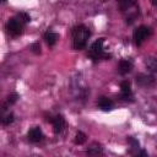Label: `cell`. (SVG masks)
<instances>
[{
  "label": "cell",
  "instance_id": "1",
  "mask_svg": "<svg viewBox=\"0 0 157 157\" xmlns=\"http://www.w3.org/2000/svg\"><path fill=\"white\" fill-rule=\"evenodd\" d=\"M90 37H91V32L86 26L78 25V26L74 27L72 28V47H74V49H76V50L85 49Z\"/></svg>",
  "mask_w": 157,
  "mask_h": 157
},
{
  "label": "cell",
  "instance_id": "2",
  "mask_svg": "<svg viewBox=\"0 0 157 157\" xmlns=\"http://www.w3.org/2000/svg\"><path fill=\"white\" fill-rule=\"evenodd\" d=\"M103 43H104V38H99L96 42H93L92 45H91V48H90L88 55H90V58L94 63L98 61V60H101V59H108L110 56L109 54L104 53V50H103Z\"/></svg>",
  "mask_w": 157,
  "mask_h": 157
},
{
  "label": "cell",
  "instance_id": "3",
  "mask_svg": "<svg viewBox=\"0 0 157 157\" xmlns=\"http://www.w3.org/2000/svg\"><path fill=\"white\" fill-rule=\"evenodd\" d=\"M26 22L23 20H21L20 16H16V17H12L7 21L6 23V32L12 36V37H18L20 34H22L23 32V27H25Z\"/></svg>",
  "mask_w": 157,
  "mask_h": 157
},
{
  "label": "cell",
  "instance_id": "4",
  "mask_svg": "<svg viewBox=\"0 0 157 157\" xmlns=\"http://www.w3.org/2000/svg\"><path fill=\"white\" fill-rule=\"evenodd\" d=\"M152 34V29L147 26H139L137 28H135L134 33H132V38L136 45H141L144 40H146Z\"/></svg>",
  "mask_w": 157,
  "mask_h": 157
},
{
  "label": "cell",
  "instance_id": "5",
  "mask_svg": "<svg viewBox=\"0 0 157 157\" xmlns=\"http://www.w3.org/2000/svg\"><path fill=\"white\" fill-rule=\"evenodd\" d=\"M27 137H28V140H29L31 142H33V144H37V142H40V141L43 140L44 135H43L42 130H40L38 126H34V128H32V129L28 131V134H27Z\"/></svg>",
  "mask_w": 157,
  "mask_h": 157
},
{
  "label": "cell",
  "instance_id": "6",
  "mask_svg": "<svg viewBox=\"0 0 157 157\" xmlns=\"http://www.w3.org/2000/svg\"><path fill=\"white\" fill-rule=\"evenodd\" d=\"M120 92H121V99L124 101H128L132 97V92H131V86H130V82L129 81H123L120 83Z\"/></svg>",
  "mask_w": 157,
  "mask_h": 157
},
{
  "label": "cell",
  "instance_id": "7",
  "mask_svg": "<svg viewBox=\"0 0 157 157\" xmlns=\"http://www.w3.org/2000/svg\"><path fill=\"white\" fill-rule=\"evenodd\" d=\"M153 82H155L153 76H150V75H142V74L139 75V76H136V83L140 85V86H142V87H148V86L153 85Z\"/></svg>",
  "mask_w": 157,
  "mask_h": 157
},
{
  "label": "cell",
  "instance_id": "8",
  "mask_svg": "<svg viewBox=\"0 0 157 157\" xmlns=\"http://www.w3.org/2000/svg\"><path fill=\"white\" fill-rule=\"evenodd\" d=\"M52 124H53V126H54V132H55V134H59V132L63 131V129H64V126H65V120H64L63 115H59V114H58V115H55V117L53 118Z\"/></svg>",
  "mask_w": 157,
  "mask_h": 157
},
{
  "label": "cell",
  "instance_id": "9",
  "mask_svg": "<svg viewBox=\"0 0 157 157\" xmlns=\"http://www.w3.org/2000/svg\"><path fill=\"white\" fill-rule=\"evenodd\" d=\"M98 107L102 109V110H104V112H108V110H112L113 108H114V103H113V101L112 99H109V98H107V97H101L99 99H98Z\"/></svg>",
  "mask_w": 157,
  "mask_h": 157
},
{
  "label": "cell",
  "instance_id": "10",
  "mask_svg": "<svg viewBox=\"0 0 157 157\" xmlns=\"http://www.w3.org/2000/svg\"><path fill=\"white\" fill-rule=\"evenodd\" d=\"M131 69H132L131 61H129V60H120L119 66H118V70H119L120 75H126L128 72L131 71Z\"/></svg>",
  "mask_w": 157,
  "mask_h": 157
},
{
  "label": "cell",
  "instance_id": "11",
  "mask_svg": "<svg viewBox=\"0 0 157 157\" xmlns=\"http://www.w3.org/2000/svg\"><path fill=\"white\" fill-rule=\"evenodd\" d=\"M117 2H118V6L121 12L130 10L132 6L136 5V0H117Z\"/></svg>",
  "mask_w": 157,
  "mask_h": 157
},
{
  "label": "cell",
  "instance_id": "12",
  "mask_svg": "<svg viewBox=\"0 0 157 157\" xmlns=\"http://www.w3.org/2000/svg\"><path fill=\"white\" fill-rule=\"evenodd\" d=\"M58 38H59V36H58L56 33H54V32H50V31L45 32V34H44V39H45V42H47V44H48L49 47L54 45V44L56 43Z\"/></svg>",
  "mask_w": 157,
  "mask_h": 157
},
{
  "label": "cell",
  "instance_id": "13",
  "mask_svg": "<svg viewBox=\"0 0 157 157\" xmlns=\"http://www.w3.org/2000/svg\"><path fill=\"white\" fill-rule=\"evenodd\" d=\"M86 140H87V136L85 132H82V131L76 132V135H75V144L76 145H82L86 142Z\"/></svg>",
  "mask_w": 157,
  "mask_h": 157
},
{
  "label": "cell",
  "instance_id": "14",
  "mask_svg": "<svg viewBox=\"0 0 157 157\" xmlns=\"http://www.w3.org/2000/svg\"><path fill=\"white\" fill-rule=\"evenodd\" d=\"M146 65L151 71H157V59L155 58H148L146 60Z\"/></svg>",
  "mask_w": 157,
  "mask_h": 157
},
{
  "label": "cell",
  "instance_id": "15",
  "mask_svg": "<svg viewBox=\"0 0 157 157\" xmlns=\"http://www.w3.org/2000/svg\"><path fill=\"white\" fill-rule=\"evenodd\" d=\"M87 153L88 155H102V147L99 145H93L92 147L88 148Z\"/></svg>",
  "mask_w": 157,
  "mask_h": 157
},
{
  "label": "cell",
  "instance_id": "16",
  "mask_svg": "<svg viewBox=\"0 0 157 157\" xmlns=\"http://www.w3.org/2000/svg\"><path fill=\"white\" fill-rule=\"evenodd\" d=\"M12 121H13V114L12 113H9L7 115H5L2 118V124L4 125H10Z\"/></svg>",
  "mask_w": 157,
  "mask_h": 157
},
{
  "label": "cell",
  "instance_id": "17",
  "mask_svg": "<svg viewBox=\"0 0 157 157\" xmlns=\"http://www.w3.org/2000/svg\"><path fill=\"white\" fill-rule=\"evenodd\" d=\"M31 49H32V52L34 54H40V45H39V43H33L31 45Z\"/></svg>",
  "mask_w": 157,
  "mask_h": 157
},
{
  "label": "cell",
  "instance_id": "18",
  "mask_svg": "<svg viewBox=\"0 0 157 157\" xmlns=\"http://www.w3.org/2000/svg\"><path fill=\"white\" fill-rule=\"evenodd\" d=\"M16 101H17V94H16V93L10 94V96L7 97V102H6V104H13Z\"/></svg>",
  "mask_w": 157,
  "mask_h": 157
},
{
  "label": "cell",
  "instance_id": "19",
  "mask_svg": "<svg viewBox=\"0 0 157 157\" xmlns=\"http://www.w3.org/2000/svg\"><path fill=\"white\" fill-rule=\"evenodd\" d=\"M152 4L153 5H157V0H152Z\"/></svg>",
  "mask_w": 157,
  "mask_h": 157
},
{
  "label": "cell",
  "instance_id": "20",
  "mask_svg": "<svg viewBox=\"0 0 157 157\" xmlns=\"http://www.w3.org/2000/svg\"><path fill=\"white\" fill-rule=\"evenodd\" d=\"M1 1H2V2H4V1H5V0H1Z\"/></svg>",
  "mask_w": 157,
  "mask_h": 157
}]
</instances>
